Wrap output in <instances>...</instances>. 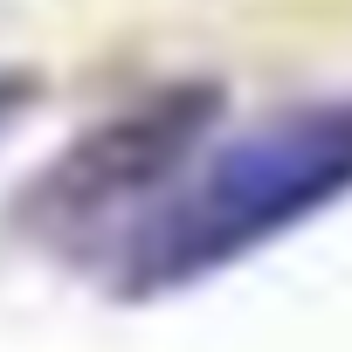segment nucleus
Masks as SVG:
<instances>
[{"mask_svg":"<svg viewBox=\"0 0 352 352\" xmlns=\"http://www.w3.org/2000/svg\"><path fill=\"white\" fill-rule=\"evenodd\" d=\"M352 194V97L283 111L214 145L118 256L124 297L194 290Z\"/></svg>","mask_w":352,"mask_h":352,"instance_id":"nucleus-1","label":"nucleus"},{"mask_svg":"<svg viewBox=\"0 0 352 352\" xmlns=\"http://www.w3.org/2000/svg\"><path fill=\"white\" fill-rule=\"evenodd\" d=\"M214 118H221L214 83H159L118 104L35 173V187L21 194V221L35 228V242L63 256H90L97 235H118V256H124V242L201 166Z\"/></svg>","mask_w":352,"mask_h":352,"instance_id":"nucleus-2","label":"nucleus"}]
</instances>
